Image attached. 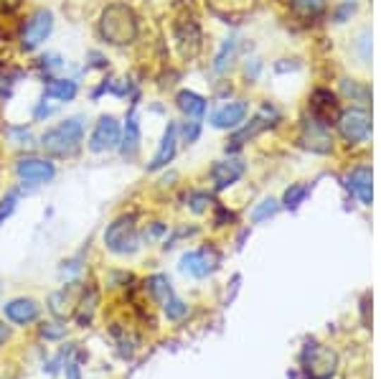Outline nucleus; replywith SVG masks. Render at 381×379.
<instances>
[{
    "instance_id": "9",
    "label": "nucleus",
    "mask_w": 381,
    "mask_h": 379,
    "mask_svg": "<svg viewBox=\"0 0 381 379\" xmlns=\"http://www.w3.org/2000/svg\"><path fill=\"white\" fill-rule=\"evenodd\" d=\"M16 173H18L23 184H49L54 173H56V168H54L51 161L31 156V158H20L16 163Z\"/></svg>"
},
{
    "instance_id": "7",
    "label": "nucleus",
    "mask_w": 381,
    "mask_h": 379,
    "mask_svg": "<svg viewBox=\"0 0 381 379\" xmlns=\"http://www.w3.org/2000/svg\"><path fill=\"white\" fill-rule=\"evenodd\" d=\"M120 146V122L114 120L112 115L99 117V122L95 125V133L89 138V151L92 153H104Z\"/></svg>"
},
{
    "instance_id": "42",
    "label": "nucleus",
    "mask_w": 381,
    "mask_h": 379,
    "mask_svg": "<svg viewBox=\"0 0 381 379\" xmlns=\"http://www.w3.org/2000/svg\"><path fill=\"white\" fill-rule=\"evenodd\" d=\"M6 87H8V79H6V76H0V95L6 92Z\"/></svg>"
},
{
    "instance_id": "21",
    "label": "nucleus",
    "mask_w": 381,
    "mask_h": 379,
    "mask_svg": "<svg viewBox=\"0 0 381 379\" xmlns=\"http://www.w3.org/2000/svg\"><path fill=\"white\" fill-rule=\"evenodd\" d=\"M97 303H99V293H97L95 288H89V291L82 293V298H79V303H76V310H74L76 323H79L82 329L92 323V316H95Z\"/></svg>"
},
{
    "instance_id": "11",
    "label": "nucleus",
    "mask_w": 381,
    "mask_h": 379,
    "mask_svg": "<svg viewBox=\"0 0 381 379\" xmlns=\"http://www.w3.org/2000/svg\"><path fill=\"white\" fill-rule=\"evenodd\" d=\"M176 41L178 49L186 59H193L201 49V31L193 18H178L176 21Z\"/></svg>"
},
{
    "instance_id": "6",
    "label": "nucleus",
    "mask_w": 381,
    "mask_h": 379,
    "mask_svg": "<svg viewBox=\"0 0 381 379\" xmlns=\"http://www.w3.org/2000/svg\"><path fill=\"white\" fill-rule=\"evenodd\" d=\"M338 130H341L343 140H349V143H363L371 133V117H368L366 110L361 107H351L346 112L338 115Z\"/></svg>"
},
{
    "instance_id": "10",
    "label": "nucleus",
    "mask_w": 381,
    "mask_h": 379,
    "mask_svg": "<svg viewBox=\"0 0 381 379\" xmlns=\"http://www.w3.org/2000/svg\"><path fill=\"white\" fill-rule=\"evenodd\" d=\"M219 267V255L216 250H193V252H186L181 257V270L193 275V278H206Z\"/></svg>"
},
{
    "instance_id": "2",
    "label": "nucleus",
    "mask_w": 381,
    "mask_h": 379,
    "mask_svg": "<svg viewBox=\"0 0 381 379\" xmlns=\"http://www.w3.org/2000/svg\"><path fill=\"white\" fill-rule=\"evenodd\" d=\"M84 140V122L82 117H69V120L59 122V125L49 127L41 135V146L54 158H69L82 148Z\"/></svg>"
},
{
    "instance_id": "22",
    "label": "nucleus",
    "mask_w": 381,
    "mask_h": 379,
    "mask_svg": "<svg viewBox=\"0 0 381 379\" xmlns=\"http://www.w3.org/2000/svg\"><path fill=\"white\" fill-rule=\"evenodd\" d=\"M138 148H140V125H138V117L130 115L125 125V135H122L120 151L125 158H133L135 153H138Z\"/></svg>"
},
{
    "instance_id": "25",
    "label": "nucleus",
    "mask_w": 381,
    "mask_h": 379,
    "mask_svg": "<svg viewBox=\"0 0 381 379\" xmlns=\"http://www.w3.org/2000/svg\"><path fill=\"white\" fill-rule=\"evenodd\" d=\"M292 11L305 21H315L318 16H323L325 0H292Z\"/></svg>"
},
{
    "instance_id": "36",
    "label": "nucleus",
    "mask_w": 381,
    "mask_h": 379,
    "mask_svg": "<svg viewBox=\"0 0 381 379\" xmlns=\"http://www.w3.org/2000/svg\"><path fill=\"white\" fill-rule=\"evenodd\" d=\"M260 62H257V59H252V64L247 62V66H244V74L249 76V79H257V74H260Z\"/></svg>"
},
{
    "instance_id": "34",
    "label": "nucleus",
    "mask_w": 381,
    "mask_h": 379,
    "mask_svg": "<svg viewBox=\"0 0 381 379\" xmlns=\"http://www.w3.org/2000/svg\"><path fill=\"white\" fill-rule=\"evenodd\" d=\"M198 133H201V122H198V120H190V122H186V127H183L186 143H193V140L198 138Z\"/></svg>"
},
{
    "instance_id": "28",
    "label": "nucleus",
    "mask_w": 381,
    "mask_h": 379,
    "mask_svg": "<svg viewBox=\"0 0 381 379\" xmlns=\"http://www.w3.org/2000/svg\"><path fill=\"white\" fill-rule=\"evenodd\" d=\"M163 310H165V318H168V321H181V318H186V313H188V305H186L181 298L171 296L163 303Z\"/></svg>"
},
{
    "instance_id": "13",
    "label": "nucleus",
    "mask_w": 381,
    "mask_h": 379,
    "mask_svg": "<svg viewBox=\"0 0 381 379\" xmlns=\"http://www.w3.org/2000/svg\"><path fill=\"white\" fill-rule=\"evenodd\" d=\"M272 120H277V112H274V107H270V105H265V107L260 110V112L254 115V120L249 122L244 130H236L234 135H231V148H239L244 140H249V138H254L257 133H262L265 127H270V125H274Z\"/></svg>"
},
{
    "instance_id": "20",
    "label": "nucleus",
    "mask_w": 381,
    "mask_h": 379,
    "mask_svg": "<svg viewBox=\"0 0 381 379\" xmlns=\"http://www.w3.org/2000/svg\"><path fill=\"white\" fill-rule=\"evenodd\" d=\"M176 105L178 110L183 115H188L190 120H201L203 112H206V100L196 92H190V89H183V92H178L176 97Z\"/></svg>"
},
{
    "instance_id": "16",
    "label": "nucleus",
    "mask_w": 381,
    "mask_h": 379,
    "mask_svg": "<svg viewBox=\"0 0 381 379\" xmlns=\"http://www.w3.org/2000/svg\"><path fill=\"white\" fill-rule=\"evenodd\" d=\"M247 110L249 107L244 102H229V105L216 110L211 122H214V127H219V130H234V127H239L241 122H244Z\"/></svg>"
},
{
    "instance_id": "19",
    "label": "nucleus",
    "mask_w": 381,
    "mask_h": 379,
    "mask_svg": "<svg viewBox=\"0 0 381 379\" xmlns=\"http://www.w3.org/2000/svg\"><path fill=\"white\" fill-rule=\"evenodd\" d=\"M76 301L74 298V285H66L64 291H59V293H54V296L49 298V308H51V313L56 318H61V321H66V318L71 316L76 310Z\"/></svg>"
},
{
    "instance_id": "24",
    "label": "nucleus",
    "mask_w": 381,
    "mask_h": 379,
    "mask_svg": "<svg viewBox=\"0 0 381 379\" xmlns=\"http://www.w3.org/2000/svg\"><path fill=\"white\" fill-rule=\"evenodd\" d=\"M145 288H147V293H150L152 301H158V303H165V301L173 296L171 280L165 278V275H152V278H147Z\"/></svg>"
},
{
    "instance_id": "5",
    "label": "nucleus",
    "mask_w": 381,
    "mask_h": 379,
    "mask_svg": "<svg viewBox=\"0 0 381 379\" xmlns=\"http://www.w3.org/2000/svg\"><path fill=\"white\" fill-rule=\"evenodd\" d=\"M51 28H54V13L46 11V8H38L36 13H31V18L25 21L23 33H20V49L36 51L49 38Z\"/></svg>"
},
{
    "instance_id": "3",
    "label": "nucleus",
    "mask_w": 381,
    "mask_h": 379,
    "mask_svg": "<svg viewBox=\"0 0 381 379\" xmlns=\"http://www.w3.org/2000/svg\"><path fill=\"white\" fill-rule=\"evenodd\" d=\"M300 367L308 379H333L338 372V354L325 344L308 342L300 351Z\"/></svg>"
},
{
    "instance_id": "1",
    "label": "nucleus",
    "mask_w": 381,
    "mask_h": 379,
    "mask_svg": "<svg viewBox=\"0 0 381 379\" xmlns=\"http://www.w3.org/2000/svg\"><path fill=\"white\" fill-rule=\"evenodd\" d=\"M99 36L112 46H127L138 38V16L127 3H112L99 16Z\"/></svg>"
},
{
    "instance_id": "32",
    "label": "nucleus",
    "mask_w": 381,
    "mask_h": 379,
    "mask_svg": "<svg viewBox=\"0 0 381 379\" xmlns=\"http://www.w3.org/2000/svg\"><path fill=\"white\" fill-rule=\"evenodd\" d=\"M206 204H211L209 194H193V196H190V209H193L196 214H201L203 209H206Z\"/></svg>"
},
{
    "instance_id": "39",
    "label": "nucleus",
    "mask_w": 381,
    "mask_h": 379,
    "mask_svg": "<svg viewBox=\"0 0 381 379\" xmlns=\"http://www.w3.org/2000/svg\"><path fill=\"white\" fill-rule=\"evenodd\" d=\"M8 339H11V329H8L6 323L0 321V346H3V344H6Z\"/></svg>"
},
{
    "instance_id": "35",
    "label": "nucleus",
    "mask_w": 381,
    "mask_h": 379,
    "mask_svg": "<svg viewBox=\"0 0 381 379\" xmlns=\"http://www.w3.org/2000/svg\"><path fill=\"white\" fill-rule=\"evenodd\" d=\"M353 11H356L353 3H343V6L338 8V13H336V21H338V23H343V21H346V16H349V13H353Z\"/></svg>"
},
{
    "instance_id": "18",
    "label": "nucleus",
    "mask_w": 381,
    "mask_h": 379,
    "mask_svg": "<svg viewBox=\"0 0 381 379\" xmlns=\"http://www.w3.org/2000/svg\"><path fill=\"white\" fill-rule=\"evenodd\" d=\"M371 181H374V176H371V168H368V165H358V168H353V171L349 173V189L358 196V202H361L363 206H371V199H374Z\"/></svg>"
},
{
    "instance_id": "38",
    "label": "nucleus",
    "mask_w": 381,
    "mask_h": 379,
    "mask_svg": "<svg viewBox=\"0 0 381 379\" xmlns=\"http://www.w3.org/2000/svg\"><path fill=\"white\" fill-rule=\"evenodd\" d=\"M49 115H54V107H49L46 102H41L36 110V120H44V117H49Z\"/></svg>"
},
{
    "instance_id": "17",
    "label": "nucleus",
    "mask_w": 381,
    "mask_h": 379,
    "mask_svg": "<svg viewBox=\"0 0 381 379\" xmlns=\"http://www.w3.org/2000/svg\"><path fill=\"white\" fill-rule=\"evenodd\" d=\"M176 148H178V127L171 122V125L165 127L160 148H158V153H155V158L150 161V165H147V171H160V168H165V165L176 158Z\"/></svg>"
},
{
    "instance_id": "23",
    "label": "nucleus",
    "mask_w": 381,
    "mask_h": 379,
    "mask_svg": "<svg viewBox=\"0 0 381 379\" xmlns=\"http://www.w3.org/2000/svg\"><path fill=\"white\" fill-rule=\"evenodd\" d=\"M76 92H79V87H76L74 79H51L46 84V97L59 102H71L76 97Z\"/></svg>"
},
{
    "instance_id": "14",
    "label": "nucleus",
    "mask_w": 381,
    "mask_h": 379,
    "mask_svg": "<svg viewBox=\"0 0 381 379\" xmlns=\"http://www.w3.org/2000/svg\"><path fill=\"white\" fill-rule=\"evenodd\" d=\"M313 117H318L320 122L330 125L333 120H338V100L336 95H330L328 89H315L310 100Z\"/></svg>"
},
{
    "instance_id": "37",
    "label": "nucleus",
    "mask_w": 381,
    "mask_h": 379,
    "mask_svg": "<svg viewBox=\"0 0 381 379\" xmlns=\"http://www.w3.org/2000/svg\"><path fill=\"white\" fill-rule=\"evenodd\" d=\"M66 379H82V369H79L76 361H69V364H66Z\"/></svg>"
},
{
    "instance_id": "31",
    "label": "nucleus",
    "mask_w": 381,
    "mask_h": 379,
    "mask_svg": "<svg viewBox=\"0 0 381 379\" xmlns=\"http://www.w3.org/2000/svg\"><path fill=\"white\" fill-rule=\"evenodd\" d=\"M13 209H16V194H11V196H6L3 202H0V224L8 219V216L13 214Z\"/></svg>"
},
{
    "instance_id": "33",
    "label": "nucleus",
    "mask_w": 381,
    "mask_h": 379,
    "mask_svg": "<svg viewBox=\"0 0 381 379\" xmlns=\"http://www.w3.org/2000/svg\"><path fill=\"white\" fill-rule=\"evenodd\" d=\"M343 92H346V95H351V97H361V100H366V97H368L366 89L358 87V84L351 82V79H346V82H343Z\"/></svg>"
},
{
    "instance_id": "4",
    "label": "nucleus",
    "mask_w": 381,
    "mask_h": 379,
    "mask_svg": "<svg viewBox=\"0 0 381 379\" xmlns=\"http://www.w3.org/2000/svg\"><path fill=\"white\" fill-rule=\"evenodd\" d=\"M104 245H107V250L114 255L138 252L140 237H138V227H135V216L125 214L120 216V219H114L112 224L104 229Z\"/></svg>"
},
{
    "instance_id": "8",
    "label": "nucleus",
    "mask_w": 381,
    "mask_h": 379,
    "mask_svg": "<svg viewBox=\"0 0 381 379\" xmlns=\"http://www.w3.org/2000/svg\"><path fill=\"white\" fill-rule=\"evenodd\" d=\"M300 143L303 148L313 153H330L333 148V138H330V130L325 122H320L318 117L303 122V130H300Z\"/></svg>"
},
{
    "instance_id": "27",
    "label": "nucleus",
    "mask_w": 381,
    "mask_h": 379,
    "mask_svg": "<svg viewBox=\"0 0 381 379\" xmlns=\"http://www.w3.org/2000/svg\"><path fill=\"white\" fill-rule=\"evenodd\" d=\"M308 191H310V186H308V184H292L290 189L285 191V199H282L285 209H298L300 204L305 202V196H308Z\"/></svg>"
},
{
    "instance_id": "26",
    "label": "nucleus",
    "mask_w": 381,
    "mask_h": 379,
    "mask_svg": "<svg viewBox=\"0 0 381 379\" xmlns=\"http://www.w3.org/2000/svg\"><path fill=\"white\" fill-rule=\"evenodd\" d=\"M234 51H236V38H226L222 44V49H219V54H216V62H214V71H219V74H224V71L231 66V59H234Z\"/></svg>"
},
{
    "instance_id": "15",
    "label": "nucleus",
    "mask_w": 381,
    "mask_h": 379,
    "mask_svg": "<svg viewBox=\"0 0 381 379\" xmlns=\"http://www.w3.org/2000/svg\"><path fill=\"white\" fill-rule=\"evenodd\" d=\"M241 176H244V163L236 161V158L216 161L214 168H211V178H214V184L219 191L226 189V186H231V184H236Z\"/></svg>"
},
{
    "instance_id": "40",
    "label": "nucleus",
    "mask_w": 381,
    "mask_h": 379,
    "mask_svg": "<svg viewBox=\"0 0 381 379\" xmlns=\"http://www.w3.org/2000/svg\"><path fill=\"white\" fill-rule=\"evenodd\" d=\"M20 0H0V13L3 11H13V8H18Z\"/></svg>"
},
{
    "instance_id": "29",
    "label": "nucleus",
    "mask_w": 381,
    "mask_h": 379,
    "mask_svg": "<svg viewBox=\"0 0 381 379\" xmlns=\"http://www.w3.org/2000/svg\"><path fill=\"white\" fill-rule=\"evenodd\" d=\"M277 209H279V204L274 202V199H265V202H262L260 206H257V209H254V211H252V221H254V224H257V221L270 219V216L277 214Z\"/></svg>"
},
{
    "instance_id": "12",
    "label": "nucleus",
    "mask_w": 381,
    "mask_h": 379,
    "mask_svg": "<svg viewBox=\"0 0 381 379\" xmlns=\"http://www.w3.org/2000/svg\"><path fill=\"white\" fill-rule=\"evenodd\" d=\"M3 313L11 323H18V326H28L38 318L41 313V305L33 301V298H13L3 305Z\"/></svg>"
},
{
    "instance_id": "43",
    "label": "nucleus",
    "mask_w": 381,
    "mask_h": 379,
    "mask_svg": "<svg viewBox=\"0 0 381 379\" xmlns=\"http://www.w3.org/2000/svg\"><path fill=\"white\" fill-rule=\"evenodd\" d=\"M0 293H3V285H0Z\"/></svg>"
},
{
    "instance_id": "30",
    "label": "nucleus",
    "mask_w": 381,
    "mask_h": 379,
    "mask_svg": "<svg viewBox=\"0 0 381 379\" xmlns=\"http://www.w3.org/2000/svg\"><path fill=\"white\" fill-rule=\"evenodd\" d=\"M41 336L49 339V342H56V339L66 336V326H64V323H44V326H41Z\"/></svg>"
},
{
    "instance_id": "41",
    "label": "nucleus",
    "mask_w": 381,
    "mask_h": 379,
    "mask_svg": "<svg viewBox=\"0 0 381 379\" xmlns=\"http://www.w3.org/2000/svg\"><path fill=\"white\" fill-rule=\"evenodd\" d=\"M163 232H165L163 224H155V227L150 229V237H160V234H163Z\"/></svg>"
}]
</instances>
